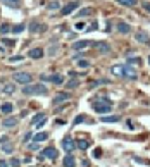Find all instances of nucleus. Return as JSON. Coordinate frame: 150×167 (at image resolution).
Returning a JSON list of instances; mask_svg holds the SVG:
<instances>
[{
    "mask_svg": "<svg viewBox=\"0 0 150 167\" xmlns=\"http://www.w3.org/2000/svg\"><path fill=\"white\" fill-rule=\"evenodd\" d=\"M91 107L98 114H107V112H111V109H112V102L105 97H98L95 102L91 103Z\"/></svg>",
    "mask_w": 150,
    "mask_h": 167,
    "instance_id": "f257e3e1",
    "label": "nucleus"
},
{
    "mask_svg": "<svg viewBox=\"0 0 150 167\" xmlns=\"http://www.w3.org/2000/svg\"><path fill=\"white\" fill-rule=\"evenodd\" d=\"M47 86L38 83V85H24L22 86V93L24 95H47Z\"/></svg>",
    "mask_w": 150,
    "mask_h": 167,
    "instance_id": "f03ea898",
    "label": "nucleus"
},
{
    "mask_svg": "<svg viewBox=\"0 0 150 167\" xmlns=\"http://www.w3.org/2000/svg\"><path fill=\"white\" fill-rule=\"evenodd\" d=\"M31 79H33V76L29 74V72H26V71H21V72H16V74H14V81L21 83V85H29Z\"/></svg>",
    "mask_w": 150,
    "mask_h": 167,
    "instance_id": "7ed1b4c3",
    "label": "nucleus"
},
{
    "mask_svg": "<svg viewBox=\"0 0 150 167\" xmlns=\"http://www.w3.org/2000/svg\"><path fill=\"white\" fill-rule=\"evenodd\" d=\"M78 7H80V2H78V0H74V2H69V4H66V5L60 9V14H62V16H69L71 12L76 11Z\"/></svg>",
    "mask_w": 150,
    "mask_h": 167,
    "instance_id": "20e7f679",
    "label": "nucleus"
},
{
    "mask_svg": "<svg viewBox=\"0 0 150 167\" xmlns=\"http://www.w3.org/2000/svg\"><path fill=\"white\" fill-rule=\"evenodd\" d=\"M123 78H128V79H136V78H138V74H136V71H135L131 65L124 64L123 65Z\"/></svg>",
    "mask_w": 150,
    "mask_h": 167,
    "instance_id": "39448f33",
    "label": "nucleus"
},
{
    "mask_svg": "<svg viewBox=\"0 0 150 167\" xmlns=\"http://www.w3.org/2000/svg\"><path fill=\"white\" fill-rule=\"evenodd\" d=\"M42 157H43V159H50V160H55V159H57V150H55L54 146H47V148H43Z\"/></svg>",
    "mask_w": 150,
    "mask_h": 167,
    "instance_id": "423d86ee",
    "label": "nucleus"
},
{
    "mask_svg": "<svg viewBox=\"0 0 150 167\" xmlns=\"http://www.w3.org/2000/svg\"><path fill=\"white\" fill-rule=\"evenodd\" d=\"M62 148H64L67 153H73V150L76 148V143L71 140V138H64V140H62Z\"/></svg>",
    "mask_w": 150,
    "mask_h": 167,
    "instance_id": "0eeeda50",
    "label": "nucleus"
},
{
    "mask_svg": "<svg viewBox=\"0 0 150 167\" xmlns=\"http://www.w3.org/2000/svg\"><path fill=\"white\" fill-rule=\"evenodd\" d=\"M45 29H47V26L42 24V22H38V21H33L31 24H29V31L31 33H43Z\"/></svg>",
    "mask_w": 150,
    "mask_h": 167,
    "instance_id": "6e6552de",
    "label": "nucleus"
},
{
    "mask_svg": "<svg viewBox=\"0 0 150 167\" xmlns=\"http://www.w3.org/2000/svg\"><path fill=\"white\" fill-rule=\"evenodd\" d=\"M135 40H136V43H148V42H150V36H148L145 31H136V35H135Z\"/></svg>",
    "mask_w": 150,
    "mask_h": 167,
    "instance_id": "1a4fd4ad",
    "label": "nucleus"
},
{
    "mask_svg": "<svg viewBox=\"0 0 150 167\" xmlns=\"http://www.w3.org/2000/svg\"><path fill=\"white\" fill-rule=\"evenodd\" d=\"M67 100H69V93H66V92H62V93H57V95H55V98H54V105L64 103V102H67Z\"/></svg>",
    "mask_w": 150,
    "mask_h": 167,
    "instance_id": "9d476101",
    "label": "nucleus"
},
{
    "mask_svg": "<svg viewBox=\"0 0 150 167\" xmlns=\"http://www.w3.org/2000/svg\"><path fill=\"white\" fill-rule=\"evenodd\" d=\"M93 47H97V48L100 50V52H104V54L111 52V47H109V43H105V42H93Z\"/></svg>",
    "mask_w": 150,
    "mask_h": 167,
    "instance_id": "9b49d317",
    "label": "nucleus"
},
{
    "mask_svg": "<svg viewBox=\"0 0 150 167\" xmlns=\"http://www.w3.org/2000/svg\"><path fill=\"white\" fill-rule=\"evenodd\" d=\"M118 31L121 33V35H128L129 31H131V26H129L128 22H118Z\"/></svg>",
    "mask_w": 150,
    "mask_h": 167,
    "instance_id": "f8f14e48",
    "label": "nucleus"
},
{
    "mask_svg": "<svg viewBox=\"0 0 150 167\" xmlns=\"http://www.w3.org/2000/svg\"><path fill=\"white\" fill-rule=\"evenodd\" d=\"M16 124H17V117H11V115H9V117L4 119L2 126H4V128H14Z\"/></svg>",
    "mask_w": 150,
    "mask_h": 167,
    "instance_id": "ddd939ff",
    "label": "nucleus"
},
{
    "mask_svg": "<svg viewBox=\"0 0 150 167\" xmlns=\"http://www.w3.org/2000/svg\"><path fill=\"white\" fill-rule=\"evenodd\" d=\"M45 79H50L54 85H62V83H64V76H62V74H52L50 78L47 76Z\"/></svg>",
    "mask_w": 150,
    "mask_h": 167,
    "instance_id": "4468645a",
    "label": "nucleus"
},
{
    "mask_svg": "<svg viewBox=\"0 0 150 167\" xmlns=\"http://www.w3.org/2000/svg\"><path fill=\"white\" fill-rule=\"evenodd\" d=\"M28 57H31V59H42L43 57V50L42 48H31L29 50V54Z\"/></svg>",
    "mask_w": 150,
    "mask_h": 167,
    "instance_id": "2eb2a0df",
    "label": "nucleus"
},
{
    "mask_svg": "<svg viewBox=\"0 0 150 167\" xmlns=\"http://www.w3.org/2000/svg\"><path fill=\"white\" fill-rule=\"evenodd\" d=\"M111 72L114 76H118V78H123V64H116L111 67Z\"/></svg>",
    "mask_w": 150,
    "mask_h": 167,
    "instance_id": "dca6fc26",
    "label": "nucleus"
},
{
    "mask_svg": "<svg viewBox=\"0 0 150 167\" xmlns=\"http://www.w3.org/2000/svg\"><path fill=\"white\" fill-rule=\"evenodd\" d=\"M88 45H93V42H86V40H83V42H76V43H73V48L81 50V48H86Z\"/></svg>",
    "mask_w": 150,
    "mask_h": 167,
    "instance_id": "f3484780",
    "label": "nucleus"
},
{
    "mask_svg": "<svg viewBox=\"0 0 150 167\" xmlns=\"http://www.w3.org/2000/svg\"><path fill=\"white\" fill-rule=\"evenodd\" d=\"M45 121H47V115H45V114H43V112H40V114H36V115L33 117L31 124H33V126H36L38 122H45Z\"/></svg>",
    "mask_w": 150,
    "mask_h": 167,
    "instance_id": "a211bd4d",
    "label": "nucleus"
},
{
    "mask_svg": "<svg viewBox=\"0 0 150 167\" xmlns=\"http://www.w3.org/2000/svg\"><path fill=\"white\" fill-rule=\"evenodd\" d=\"M62 164H64V167H76V160L73 155H66Z\"/></svg>",
    "mask_w": 150,
    "mask_h": 167,
    "instance_id": "6ab92c4d",
    "label": "nucleus"
},
{
    "mask_svg": "<svg viewBox=\"0 0 150 167\" xmlns=\"http://www.w3.org/2000/svg\"><path fill=\"white\" fill-rule=\"evenodd\" d=\"M47 138H48V133H45V131H42V133H36V135L33 136L35 143H42V141H45Z\"/></svg>",
    "mask_w": 150,
    "mask_h": 167,
    "instance_id": "aec40b11",
    "label": "nucleus"
},
{
    "mask_svg": "<svg viewBox=\"0 0 150 167\" xmlns=\"http://www.w3.org/2000/svg\"><path fill=\"white\" fill-rule=\"evenodd\" d=\"M0 110H2V112L5 114V115H9V114H12L14 112V105H12V103H2V109H0Z\"/></svg>",
    "mask_w": 150,
    "mask_h": 167,
    "instance_id": "412c9836",
    "label": "nucleus"
},
{
    "mask_svg": "<svg viewBox=\"0 0 150 167\" xmlns=\"http://www.w3.org/2000/svg\"><path fill=\"white\" fill-rule=\"evenodd\" d=\"M119 115H102V122H118Z\"/></svg>",
    "mask_w": 150,
    "mask_h": 167,
    "instance_id": "4be33fe9",
    "label": "nucleus"
},
{
    "mask_svg": "<svg viewBox=\"0 0 150 167\" xmlns=\"http://www.w3.org/2000/svg\"><path fill=\"white\" fill-rule=\"evenodd\" d=\"M76 146H78L80 150H86V148L90 146V143H88L86 140H78V141H76Z\"/></svg>",
    "mask_w": 150,
    "mask_h": 167,
    "instance_id": "5701e85b",
    "label": "nucleus"
},
{
    "mask_svg": "<svg viewBox=\"0 0 150 167\" xmlns=\"http://www.w3.org/2000/svg\"><path fill=\"white\" fill-rule=\"evenodd\" d=\"M121 5H124V7H133V5H136V2L138 0H118Z\"/></svg>",
    "mask_w": 150,
    "mask_h": 167,
    "instance_id": "b1692460",
    "label": "nucleus"
},
{
    "mask_svg": "<svg viewBox=\"0 0 150 167\" xmlns=\"http://www.w3.org/2000/svg\"><path fill=\"white\" fill-rule=\"evenodd\" d=\"M90 14H93V9L91 7H85V9H81L80 12H78V16L83 17V16H90Z\"/></svg>",
    "mask_w": 150,
    "mask_h": 167,
    "instance_id": "393cba45",
    "label": "nucleus"
},
{
    "mask_svg": "<svg viewBox=\"0 0 150 167\" xmlns=\"http://www.w3.org/2000/svg\"><path fill=\"white\" fill-rule=\"evenodd\" d=\"M47 9L48 11H57V9H60V4L57 2V0H54V2H50L47 5Z\"/></svg>",
    "mask_w": 150,
    "mask_h": 167,
    "instance_id": "a878e982",
    "label": "nucleus"
},
{
    "mask_svg": "<svg viewBox=\"0 0 150 167\" xmlns=\"http://www.w3.org/2000/svg\"><path fill=\"white\" fill-rule=\"evenodd\" d=\"M9 31H12V28L9 26V24H5V22H4V24L0 26V33H2V35H5V33H9Z\"/></svg>",
    "mask_w": 150,
    "mask_h": 167,
    "instance_id": "bb28decb",
    "label": "nucleus"
},
{
    "mask_svg": "<svg viewBox=\"0 0 150 167\" xmlns=\"http://www.w3.org/2000/svg\"><path fill=\"white\" fill-rule=\"evenodd\" d=\"M4 92H5V93H9V95H11V93H14V92H16V85H5Z\"/></svg>",
    "mask_w": 150,
    "mask_h": 167,
    "instance_id": "cd10ccee",
    "label": "nucleus"
},
{
    "mask_svg": "<svg viewBox=\"0 0 150 167\" xmlns=\"http://www.w3.org/2000/svg\"><path fill=\"white\" fill-rule=\"evenodd\" d=\"M2 148H4V152H7V153H12V152H14V146H12L11 143H5Z\"/></svg>",
    "mask_w": 150,
    "mask_h": 167,
    "instance_id": "c85d7f7f",
    "label": "nucleus"
},
{
    "mask_svg": "<svg viewBox=\"0 0 150 167\" xmlns=\"http://www.w3.org/2000/svg\"><path fill=\"white\" fill-rule=\"evenodd\" d=\"M78 65H80V67H83V69H86V67H90V62H88V60H78Z\"/></svg>",
    "mask_w": 150,
    "mask_h": 167,
    "instance_id": "c756f323",
    "label": "nucleus"
},
{
    "mask_svg": "<svg viewBox=\"0 0 150 167\" xmlns=\"http://www.w3.org/2000/svg\"><path fill=\"white\" fill-rule=\"evenodd\" d=\"M78 85H80V83H78V79H71L69 83H67V88H71V90H73V88H78Z\"/></svg>",
    "mask_w": 150,
    "mask_h": 167,
    "instance_id": "7c9ffc66",
    "label": "nucleus"
},
{
    "mask_svg": "<svg viewBox=\"0 0 150 167\" xmlns=\"http://www.w3.org/2000/svg\"><path fill=\"white\" fill-rule=\"evenodd\" d=\"M2 43L5 45V47H14V45H16V42H14V40H7V38H5Z\"/></svg>",
    "mask_w": 150,
    "mask_h": 167,
    "instance_id": "2f4dec72",
    "label": "nucleus"
},
{
    "mask_svg": "<svg viewBox=\"0 0 150 167\" xmlns=\"http://www.w3.org/2000/svg\"><path fill=\"white\" fill-rule=\"evenodd\" d=\"M91 155L95 157V159H100V157H102V150H100V148H95V150H93V153H91Z\"/></svg>",
    "mask_w": 150,
    "mask_h": 167,
    "instance_id": "473e14b6",
    "label": "nucleus"
},
{
    "mask_svg": "<svg viewBox=\"0 0 150 167\" xmlns=\"http://www.w3.org/2000/svg\"><path fill=\"white\" fill-rule=\"evenodd\" d=\"M128 64H140V59H138V57H129Z\"/></svg>",
    "mask_w": 150,
    "mask_h": 167,
    "instance_id": "72a5a7b5",
    "label": "nucleus"
},
{
    "mask_svg": "<svg viewBox=\"0 0 150 167\" xmlns=\"http://www.w3.org/2000/svg\"><path fill=\"white\" fill-rule=\"evenodd\" d=\"M22 29H24V26H22V24H17V26L12 28V31H14V33H21Z\"/></svg>",
    "mask_w": 150,
    "mask_h": 167,
    "instance_id": "f704fd0d",
    "label": "nucleus"
},
{
    "mask_svg": "<svg viewBox=\"0 0 150 167\" xmlns=\"http://www.w3.org/2000/svg\"><path fill=\"white\" fill-rule=\"evenodd\" d=\"M19 164H21V162H19V159H12V160H11V165L12 167H19Z\"/></svg>",
    "mask_w": 150,
    "mask_h": 167,
    "instance_id": "c9c22d12",
    "label": "nucleus"
},
{
    "mask_svg": "<svg viewBox=\"0 0 150 167\" xmlns=\"http://www.w3.org/2000/svg\"><path fill=\"white\" fill-rule=\"evenodd\" d=\"M85 121V115H78V117L74 119V124H80V122H83Z\"/></svg>",
    "mask_w": 150,
    "mask_h": 167,
    "instance_id": "e433bc0d",
    "label": "nucleus"
},
{
    "mask_svg": "<svg viewBox=\"0 0 150 167\" xmlns=\"http://www.w3.org/2000/svg\"><path fill=\"white\" fill-rule=\"evenodd\" d=\"M7 140H9L7 136H0V145H5V143H7Z\"/></svg>",
    "mask_w": 150,
    "mask_h": 167,
    "instance_id": "4c0bfd02",
    "label": "nucleus"
},
{
    "mask_svg": "<svg viewBox=\"0 0 150 167\" xmlns=\"http://www.w3.org/2000/svg\"><path fill=\"white\" fill-rule=\"evenodd\" d=\"M17 60H22V57H21V55H16V57H12V59H11V62H17Z\"/></svg>",
    "mask_w": 150,
    "mask_h": 167,
    "instance_id": "58836bf2",
    "label": "nucleus"
},
{
    "mask_svg": "<svg viewBox=\"0 0 150 167\" xmlns=\"http://www.w3.org/2000/svg\"><path fill=\"white\" fill-rule=\"evenodd\" d=\"M31 133H26V135H24V143H26V141H29V138H31Z\"/></svg>",
    "mask_w": 150,
    "mask_h": 167,
    "instance_id": "ea45409f",
    "label": "nucleus"
},
{
    "mask_svg": "<svg viewBox=\"0 0 150 167\" xmlns=\"http://www.w3.org/2000/svg\"><path fill=\"white\" fill-rule=\"evenodd\" d=\"M143 9L150 12V4H148V2H143Z\"/></svg>",
    "mask_w": 150,
    "mask_h": 167,
    "instance_id": "a19ab883",
    "label": "nucleus"
},
{
    "mask_svg": "<svg viewBox=\"0 0 150 167\" xmlns=\"http://www.w3.org/2000/svg\"><path fill=\"white\" fill-rule=\"evenodd\" d=\"M0 167H9V164H7L5 160H2V159H0Z\"/></svg>",
    "mask_w": 150,
    "mask_h": 167,
    "instance_id": "79ce46f5",
    "label": "nucleus"
},
{
    "mask_svg": "<svg viewBox=\"0 0 150 167\" xmlns=\"http://www.w3.org/2000/svg\"><path fill=\"white\" fill-rule=\"evenodd\" d=\"M83 28H85V24H83V22H78V24H76V29H83Z\"/></svg>",
    "mask_w": 150,
    "mask_h": 167,
    "instance_id": "37998d69",
    "label": "nucleus"
},
{
    "mask_svg": "<svg viewBox=\"0 0 150 167\" xmlns=\"http://www.w3.org/2000/svg\"><path fill=\"white\" fill-rule=\"evenodd\" d=\"M5 2H7V4H12V2H14V4L17 5V2H19V0H5Z\"/></svg>",
    "mask_w": 150,
    "mask_h": 167,
    "instance_id": "c03bdc74",
    "label": "nucleus"
},
{
    "mask_svg": "<svg viewBox=\"0 0 150 167\" xmlns=\"http://www.w3.org/2000/svg\"><path fill=\"white\" fill-rule=\"evenodd\" d=\"M148 64H150V57H148Z\"/></svg>",
    "mask_w": 150,
    "mask_h": 167,
    "instance_id": "a18cd8bd",
    "label": "nucleus"
}]
</instances>
